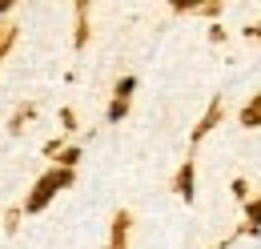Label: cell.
Returning <instances> with one entry per match:
<instances>
[{
	"mask_svg": "<svg viewBox=\"0 0 261 249\" xmlns=\"http://www.w3.org/2000/svg\"><path fill=\"white\" fill-rule=\"evenodd\" d=\"M241 121H245V124H261V96L253 101V105H245V113H241Z\"/></svg>",
	"mask_w": 261,
	"mask_h": 249,
	"instance_id": "3",
	"label": "cell"
},
{
	"mask_svg": "<svg viewBox=\"0 0 261 249\" xmlns=\"http://www.w3.org/2000/svg\"><path fill=\"white\" fill-rule=\"evenodd\" d=\"M68 181H72V177H68L65 169H61V173H48V177L36 185V193L29 197V209H40V205H44V201H48V197H53V193H57L61 185H68Z\"/></svg>",
	"mask_w": 261,
	"mask_h": 249,
	"instance_id": "1",
	"label": "cell"
},
{
	"mask_svg": "<svg viewBox=\"0 0 261 249\" xmlns=\"http://www.w3.org/2000/svg\"><path fill=\"white\" fill-rule=\"evenodd\" d=\"M249 217H253V225H261V201H253V205H249Z\"/></svg>",
	"mask_w": 261,
	"mask_h": 249,
	"instance_id": "4",
	"label": "cell"
},
{
	"mask_svg": "<svg viewBox=\"0 0 261 249\" xmlns=\"http://www.w3.org/2000/svg\"><path fill=\"white\" fill-rule=\"evenodd\" d=\"M177 189H181V197H185V201L193 197V169H189V165L181 169V177H177Z\"/></svg>",
	"mask_w": 261,
	"mask_h": 249,
	"instance_id": "2",
	"label": "cell"
}]
</instances>
